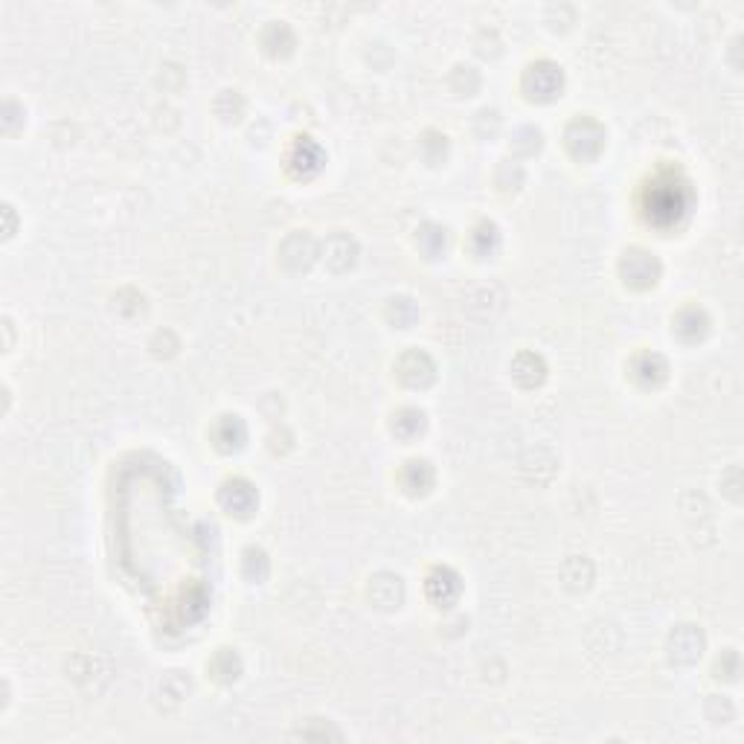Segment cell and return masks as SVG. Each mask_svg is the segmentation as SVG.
I'll return each mask as SVG.
<instances>
[{
    "label": "cell",
    "mask_w": 744,
    "mask_h": 744,
    "mask_svg": "<svg viewBox=\"0 0 744 744\" xmlns=\"http://www.w3.org/2000/svg\"><path fill=\"white\" fill-rule=\"evenodd\" d=\"M686 201L689 198L684 184H677L675 178H663V180H654L652 189H648L645 207H648V216L657 225H672V221H677L686 212Z\"/></svg>",
    "instance_id": "obj_1"
},
{
    "label": "cell",
    "mask_w": 744,
    "mask_h": 744,
    "mask_svg": "<svg viewBox=\"0 0 744 744\" xmlns=\"http://www.w3.org/2000/svg\"><path fill=\"white\" fill-rule=\"evenodd\" d=\"M445 588H456V579L451 576V573H433L431 582H428V593L437 602H448V597H445Z\"/></svg>",
    "instance_id": "obj_2"
}]
</instances>
